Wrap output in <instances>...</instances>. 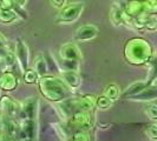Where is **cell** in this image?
Listing matches in <instances>:
<instances>
[{"label":"cell","instance_id":"obj_35","mask_svg":"<svg viewBox=\"0 0 157 141\" xmlns=\"http://www.w3.org/2000/svg\"><path fill=\"white\" fill-rule=\"evenodd\" d=\"M122 1H123V2H124V1H126V0H122Z\"/></svg>","mask_w":157,"mask_h":141},{"label":"cell","instance_id":"obj_23","mask_svg":"<svg viewBox=\"0 0 157 141\" xmlns=\"http://www.w3.org/2000/svg\"><path fill=\"white\" fill-rule=\"evenodd\" d=\"M0 63H2L4 66H5V68L6 70H11L17 63V58H16V54L14 53H12V52H10L8 51L6 54L4 55V58L0 60Z\"/></svg>","mask_w":157,"mask_h":141},{"label":"cell","instance_id":"obj_25","mask_svg":"<svg viewBox=\"0 0 157 141\" xmlns=\"http://www.w3.org/2000/svg\"><path fill=\"white\" fill-rule=\"evenodd\" d=\"M43 55H44V58H45V60H46V65H47V68H48V72H56V73H58V75H59V73H60L62 70H59V67H58L57 63L55 61L53 56L50 54L48 52H45Z\"/></svg>","mask_w":157,"mask_h":141},{"label":"cell","instance_id":"obj_28","mask_svg":"<svg viewBox=\"0 0 157 141\" xmlns=\"http://www.w3.org/2000/svg\"><path fill=\"white\" fill-rule=\"evenodd\" d=\"M145 135L149 138L150 140L157 141V124H151L145 127Z\"/></svg>","mask_w":157,"mask_h":141},{"label":"cell","instance_id":"obj_34","mask_svg":"<svg viewBox=\"0 0 157 141\" xmlns=\"http://www.w3.org/2000/svg\"><path fill=\"white\" fill-rule=\"evenodd\" d=\"M2 120H4V114L0 110V127H1V124H2Z\"/></svg>","mask_w":157,"mask_h":141},{"label":"cell","instance_id":"obj_13","mask_svg":"<svg viewBox=\"0 0 157 141\" xmlns=\"http://www.w3.org/2000/svg\"><path fill=\"white\" fill-rule=\"evenodd\" d=\"M37 110H38V100L34 96L27 98L25 101L21 102V119H24V118L36 119Z\"/></svg>","mask_w":157,"mask_h":141},{"label":"cell","instance_id":"obj_16","mask_svg":"<svg viewBox=\"0 0 157 141\" xmlns=\"http://www.w3.org/2000/svg\"><path fill=\"white\" fill-rule=\"evenodd\" d=\"M18 18H19V14L16 11L0 7V23L1 24H5V25L12 24L18 20Z\"/></svg>","mask_w":157,"mask_h":141},{"label":"cell","instance_id":"obj_7","mask_svg":"<svg viewBox=\"0 0 157 141\" xmlns=\"http://www.w3.org/2000/svg\"><path fill=\"white\" fill-rule=\"evenodd\" d=\"M19 124H20L19 139L33 140L36 138V133H37L36 120L34 119H29V118H24L19 121Z\"/></svg>","mask_w":157,"mask_h":141},{"label":"cell","instance_id":"obj_33","mask_svg":"<svg viewBox=\"0 0 157 141\" xmlns=\"http://www.w3.org/2000/svg\"><path fill=\"white\" fill-rule=\"evenodd\" d=\"M5 140V135L2 133V131H1V128H0V141Z\"/></svg>","mask_w":157,"mask_h":141},{"label":"cell","instance_id":"obj_18","mask_svg":"<svg viewBox=\"0 0 157 141\" xmlns=\"http://www.w3.org/2000/svg\"><path fill=\"white\" fill-rule=\"evenodd\" d=\"M34 70L38 73L39 77H44L48 73V68H47L46 60H45L44 55H38L34 59Z\"/></svg>","mask_w":157,"mask_h":141},{"label":"cell","instance_id":"obj_5","mask_svg":"<svg viewBox=\"0 0 157 141\" xmlns=\"http://www.w3.org/2000/svg\"><path fill=\"white\" fill-rule=\"evenodd\" d=\"M69 120H70V124L75 128H82V129L89 131L92 126V115L90 110H76L73 114L70 115Z\"/></svg>","mask_w":157,"mask_h":141},{"label":"cell","instance_id":"obj_31","mask_svg":"<svg viewBox=\"0 0 157 141\" xmlns=\"http://www.w3.org/2000/svg\"><path fill=\"white\" fill-rule=\"evenodd\" d=\"M14 2H16V5H18L19 7L24 8L25 7V5L27 4V0H13Z\"/></svg>","mask_w":157,"mask_h":141},{"label":"cell","instance_id":"obj_22","mask_svg":"<svg viewBox=\"0 0 157 141\" xmlns=\"http://www.w3.org/2000/svg\"><path fill=\"white\" fill-rule=\"evenodd\" d=\"M143 6L145 16L157 14V0H143Z\"/></svg>","mask_w":157,"mask_h":141},{"label":"cell","instance_id":"obj_15","mask_svg":"<svg viewBox=\"0 0 157 141\" xmlns=\"http://www.w3.org/2000/svg\"><path fill=\"white\" fill-rule=\"evenodd\" d=\"M149 84H148V81L145 80V81H136L134 84H131L130 86H128L124 89V92L121 94V96L122 98H128V99H130L131 96H134L136 95L137 93H140L143 88H145V87L148 86Z\"/></svg>","mask_w":157,"mask_h":141},{"label":"cell","instance_id":"obj_32","mask_svg":"<svg viewBox=\"0 0 157 141\" xmlns=\"http://www.w3.org/2000/svg\"><path fill=\"white\" fill-rule=\"evenodd\" d=\"M7 45V42H6V39H5V37L0 33V47H6Z\"/></svg>","mask_w":157,"mask_h":141},{"label":"cell","instance_id":"obj_21","mask_svg":"<svg viewBox=\"0 0 157 141\" xmlns=\"http://www.w3.org/2000/svg\"><path fill=\"white\" fill-rule=\"evenodd\" d=\"M150 63V70H149V75H148V84H155V81L157 80V56H152L151 60L149 61Z\"/></svg>","mask_w":157,"mask_h":141},{"label":"cell","instance_id":"obj_29","mask_svg":"<svg viewBox=\"0 0 157 141\" xmlns=\"http://www.w3.org/2000/svg\"><path fill=\"white\" fill-rule=\"evenodd\" d=\"M79 60H63L64 70H79Z\"/></svg>","mask_w":157,"mask_h":141},{"label":"cell","instance_id":"obj_1","mask_svg":"<svg viewBox=\"0 0 157 141\" xmlns=\"http://www.w3.org/2000/svg\"><path fill=\"white\" fill-rule=\"evenodd\" d=\"M38 87L40 94L51 102L59 103L72 96V89L64 82L59 75L46 74L44 77H40Z\"/></svg>","mask_w":157,"mask_h":141},{"label":"cell","instance_id":"obj_27","mask_svg":"<svg viewBox=\"0 0 157 141\" xmlns=\"http://www.w3.org/2000/svg\"><path fill=\"white\" fill-rule=\"evenodd\" d=\"M145 115L152 121H157V105L155 103H148L145 106Z\"/></svg>","mask_w":157,"mask_h":141},{"label":"cell","instance_id":"obj_24","mask_svg":"<svg viewBox=\"0 0 157 141\" xmlns=\"http://www.w3.org/2000/svg\"><path fill=\"white\" fill-rule=\"evenodd\" d=\"M112 105V100L109 96H106L105 94L97 96V101H96V107H98L99 110H109Z\"/></svg>","mask_w":157,"mask_h":141},{"label":"cell","instance_id":"obj_14","mask_svg":"<svg viewBox=\"0 0 157 141\" xmlns=\"http://www.w3.org/2000/svg\"><path fill=\"white\" fill-rule=\"evenodd\" d=\"M59 77L63 79L64 82L70 87L71 89H77L82 85V79L78 74V70H64L59 73Z\"/></svg>","mask_w":157,"mask_h":141},{"label":"cell","instance_id":"obj_6","mask_svg":"<svg viewBox=\"0 0 157 141\" xmlns=\"http://www.w3.org/2000/svg\"><path fill=\"white\" fill-rule=\"evenodd\" d=\"M14 54H16L17 61L20 66L21 72H25L29 68V65H30V52H29V46L21 38L16 39Z\"/></svg>","mask_w":157,"mask_h":141},{"label":"cell","instance_id":"obj_26","mask_svg":"<svg viewBox=\"0 0 157 141\" xmlns=\"http://www.w3.org/2000/svg\"><path fill=\"white\" fill-rule=\"evenodd\" d=\"M72 139L76 141H89L91 140L90 133L87 129H82V128H76L75 133L72 134Z\"/></svg>","mask_w":157,"mask_h":141},{"label":"cell","instance_id":"obj_8","mask_svg":"<svg viewBox=\"0 0 157 141\" xmlns=\"http://www.w3.org/2000/svg\"><path fill=\"white\" fill-rule=\"evenodd\" d=\"M98 35V28L94 25H83L76 31L73 35V40L77 42L90 41Z\"/></svg>","mask_w":157,"mask_h":141},{"label":"cell","instance_id":"obj_9","mask_svg":"<svg viewBox=\"0 0 157 141\" xmlns=\"http://www.w3.org/2000/svg\"><path fill=\"white\" fill-rule=\"evenodd\" d=\"M19 84L18 79L12 70H2L0 73V89L5 92L14 91Z\"/></svg>","mask_w":157,"mask_h":141},{"label":"cell","instance_id":"obj_10","mask_svg":"<svg viewBox=\"0 0 157 141\" xmlns=\"http://www.w3.org/2000/svg\"><path fill=\"white\" fill-rule=\"evenodd\" d=\"M122 7L128 16H132V18L145 16L143 0H126L122 4Z\"/></svg>","mask_w":157,"mask_h":141},{"label":"cell","instance_id":"obj_17","mask_svg":"<svg viewBox=\"0 0 157 141\" xmlns=\"http://www.w3.org/2000/svg\"><path fill=\"white\" fill-rule=\"evenodd\" d=\"M111 23L115 26H119L123 24V7L119 5H113L110 11Z\"/></svg>","mask_w":157,"mask_h":141},{"label":"cell","instance_id":"obj_30","mask_svg":"<svg viewBox=\"0 0 157 141\" xmlns=\"http://www.w3.org/2000/svg\"><path fill=\"white\" fill-rule=\"evenodd\" d=\"M50 1H51L52 6L55 8H58V9L63 8L66 5V0H50Z\"/></svg>","mask_w":157,"mask_h":141},{"label":"cell","instance_id":"obj_19","mask_svg":"<svg viewBox=\"0 0 157 141\" xmlns=\"http://www.w3.org/2000/svg\"><path fill=\"white\" fill-rule=\"evenodd\" d=\"M39 75H38V73L36 72V70L33 68V70H30V68H27V70L23 72V80L25 84H27V85H33V84H37L38 81H39Z\"/></svg>","mask_w":157,"mask_h":141},{"label":"cell","instance_id":"obj_11","mask_svg":"<svg viewBox=\"0 0 157 141\" xmlns=\"http://www.w3.org/2000/svg\"><path fill=\"white\" fill-rule=\"evenodd\" d=\"M59 55L62 58V60H82V53L79 51L78 46L73 42H67L64 44L60 47Z\"/></svg>","mask_w":157,"mask_h":141},{"label":"cell","instance_id":"obj_3","mask_svg":"<svg viewBox=\"0 0 157 141\" xmlns=\"http://www.w3.org/2000/svg\"><path fill=\"white\" fill-rule=\"evenodd\" d=\"M83 11H84V2H82V1H76V2L67 4L63 8L59 9L56 23L65 24V25L75 23L80 18Z\"/></svg>","mask_w":157,"mask_h":141},{"label":"cell","instance_id":"obj_2","mask_svg":"<svg viewBox=\"0 0 157 141\" xmlns=\"http://www.w3.org/2000/svg\"><path fill=\"white\" fill-rule=\"evenodd\" d=\"M154 56L152 46L143 38L129 39L124 45V58L130 65H145Z\"/></svg>","mask_w":157,"mask_h":141},{"label":"cell","instance_id":"obj_12","mask_svg":"<svg viewBox=\"0 0 157 141\" xmlns=\"http://www.w3.org/2000/svg\"><path fill=\"white\" fill-rule=\"evenodd\" d=\"M157 99V85L151 84L148 85L145 88H143L140 93H137L136 95L131 96L130 100L134 101H142V102H149L152 100Z\"/></svg>","mask_w":157,"mask_h":141},{"label":"cell","instance_id":"obj_20","mask_svg":"<svg viewBox=\"0 0 157 141\" xmlns=\"http://www.w3.org/2000/svg\"><path fill=\"white\" fill-rule=\"evenodd\" d=\"M104 94L106 96H109L112 101H115V100H117L118 98L121 96L122 92H121V88L118 87V85H116V84H110V85H108V86L105 87Z\"/></svg>","mask_w":157,"mask_h":141},{"label":"cell","instance_id":"obj_4","mask_svg":"<svg viewBox=\"0 0 157 141\" xmlns=\"http://www.w3.org/2000/svg\"><path fill=\"white\" fill-rule=\"evenodd\" d=\"M0 110L4 117L13 118L18 121L21 119V103L8 95H2L0 99Z\"/></svg>","mask_w":157,"mask_h":141}]
</instances>
